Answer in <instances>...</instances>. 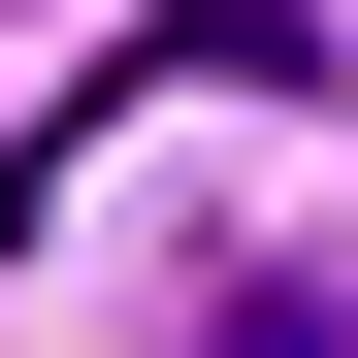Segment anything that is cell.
Returning a JSON list of instances; mask_svg holds the SVG:
<instances>
[{"instance_id":"2","label":"cell","mask_w":358,"mask_h":358,"mask_svg":"<svg viewBox=\"0 0 358 358\" xmlns=\"http://www.w3.org/2000/svg\"><path fill=\"white\" fill-rule=\"evenodd\" d=\"M163 66H228V98H326V0H163Z\"/></svg>"},{"instance_id":"1","label":"cell","mask_w":358,"mask_h":358,"mask_svg":"<svg viewBox=\"0 0 358 358\" xmlns=\"http://www.w3.org/2000/svg\"><path fill=\"white\" fill-rule=\"evenodd\" d=\"M196 358H358V293L326 261H196Z\"/></svg>"}]
</instances>
